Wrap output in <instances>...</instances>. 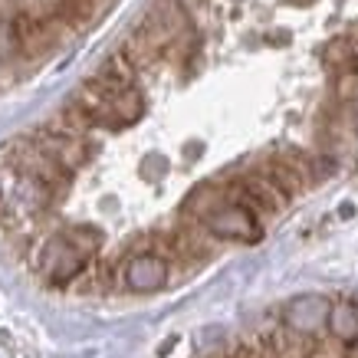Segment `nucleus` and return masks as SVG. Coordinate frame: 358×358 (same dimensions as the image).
<instances>
[{
  "label": "nucleus",
  "instance_id": "1",
  "mask_svg": "<svg viewBox=\"0 0 358 358\" xmlns=\"http://www.w3.org/2000/svg\"><path fill=\"white\" fill-rule=\"evenodd\" d=\"M135 69L122 53H112L96 76H89L76 92V102L83 115L92 122V129H125L141 119L145 96L135 86Z\"/></svg>",
  "mask_w": 358,
  "mask_h": 358
},
{
  "label": "nucleus",
  "instance_id": "2",
  "mask_svg": "<svg viewBox=\"0 0 358 358\" xmlns=\"http://www.w3.org/2000/svg\"><path fill=\"white\" fill-rule=\"evenodd\" d=\"M102 237L92 227H69L63 234L50 237L36 253V270L50 286H66L76 276H83L89 266V257L99 250Z\"/></svg>",
  "mask_w": 358,
  "mask_h": 358
},
{
  "label": "nucleus",
  "instance_id": "3",
  "mask_svg": "<svg viewBox=\"0 0 358 358\" xmlns=\"http://www.w3.org/2000/svg\"><path fill=\"white\" fill-rule=\"evenodd\" d=\"M0 164L10 168V171H17L20 178H27V181H33V185H40L43 191H50L53 201L66 194L69 178H73V174L66 171V168H59V164H56L53 158L30 138V135H27V138H10L7 141V145L0 148Z\"/></svg>",
  "mask_w": 358,
  "mask_h": 358
},
{
  "label": "nucleus",
  "instance_id": "4",
  "mask_svg": "<svg viewBox=\"0 0 358 358\" xmlns=\"http://www.w3.org/2000/svg\"><path fill=\"white\" fill-rule=\"evenodd\" d=\"M13 50L23 56V59H40L59 43L63 36V23L56 20L53 13H17L13 17Z\"/></svg>",
  "mask_w": 358,
  "mask_h": 358
},
{
  "label": "nucleus",
  "instance_id": "5",
  "mask_svg": "<svg viewBox=\"0 0 358 358\" xmlns=\"http://www.w3.org/2000/svg\"><path fill=\"white\" fill-rule=\"evenodd\" d=\"M40 148H43L50 158H53L59 168L73 174L76 168H83L89 158V145H86V135L79 131L66 129L63 122H50V125H36V131L30 135Z\"/></svg>",
  "mask_w": 358,
  "mask_h": 358
},
{
  "label": "nucleus",
  "instance_id": "6",
  "mask_svg": "<svg viewBox=\"0 0 358 358\" xmlns=\"http://www.w3.org/2000/svg\"><path fill=\"white\" fill-rule=\"evenodd\" d=\"M185 20H187V10L178 0H155L152 7H148V13H145V20L138 23V30L164 53V50L181 36Z\"/></svg>",
  "mask_w": 358,
  "mask_h": 358
},
{
  "label": "nucleus",
  "instance_id": "7",
  "mask_svg": "<svg viewBox=\"0 0 358 358\" xmlns=\"http://www.w3.org/2000/svg\"><path fill=\"white\" fill-rule=\"evenodd\" d=\"M227 191L237 204L250 207L253 214H276V210H282V204H286V197L280 194V187L273 185L263 171L243 174L234 185H227Z\"/></svg>",
  "mask_w": 358,
  "mask_h": 358
},
{
  "label": "nucleus",
  "instance_id": "8",
  "mask_svg": "<svg viewBox=\"0 0 358 358\" xmlns=\"http://www.w3.org/2000/svg\"><path fill=\"white\" fill-rule=\"evenodd\" d=\"M168 260L158 250H141L135 257L125 260L122 266V282L129 286L131 293H158L168 286Z\"/></svg>",
  "mask_w": 358,
  "mask_h": 358
},
{
  "label": "nucleus",
  "instance_id": "9",
  "mask_svg": "<svg viewBox=\"0 0 358 358\" xmlns=\"http://www.w3.org/2000/svg\"><path fill=\"white\" fill-rule=\"evenodd\" d=\"M329 313H332V303L322 299V296H299L286 306L282 313V322L293 336H315L319 329H329Z\"/></svg>",
  "mask_w": 358,
  "mask_h": 358
},
{
  "label": "nucleus",
  "instance_id": "10",
  "mask_svg": "<svg viewBox=\"0 0 358 358\" xmlns=\"http://www.w3.org/2000/svg\"><path fill=\"white\" fill-rule=\"evenodd\" d=\"M257 171L266 174L273 185L280 187V194L286 197V201L299 194L306 187V181H309V164H306L303 158H296V155H270Z\"/></svg>",
  "mask_w": 358,
  "mask_h": 358
},
{
  "label": "nucleus",
  "instance_id": "11",
  "mask_svg": "<svg viewBox=\"0 0 358 358\" xmlns=\"http://www.w3.org/2000/svg\"><path fill=\"white\" fill-rule=\"evenodd\" d=\"M119 53L129 59V66L135 69V73H145V69H152V66L164 56L162 50H158V46H155L152 40H148V36L138 30V27H135V30L125 36V43L119 46Z\"/></svg>",
  "mask_w": 358,
  "mask_h": 358
},
{
  "label": "nucleus",
  "instance_id": "12",
  "mask_svg": "<svg viewBox=\"0 0 358 358\" xmlns=\"http://www.w3.org/2000/svg\"><path fill=\"white\" fill-rule=\"evenodd\" d=\"M322 63H326L329 69L342 73V76L358 73V53H355V46H352V40H348V33H345V36L329 40L326 50H322Z\"/></svg>",
  "mask_w": 358,
  "mask_h": 358
},
{
  "label": "nucleus",
  "instance_id": "13",
  "mask_svg": "<svg viewBox=\"0 0 358 358\" xmlns=\"http://www.w3.org/2000/svg\"><path fill=\"white\" fill-rule=\"evenodd\" d=\"M329 332L338 338L342 345L358 338V303H336L329 313Z\"/></svg>",
  "mask_w": 358,
  "mask_h": 358
},
{
  "label": "nucleus",
  "instance_id": "14",
  "mask_svg": "<svg viewBox=\"0 0 358 358\" xmlns=\"http://www.w3.org/2000/svg\"><path fill=\"white\" fill-rule=\"evenodd\" d=\"M342 358H358V338H355V342H348V345L342 348Z\"/></svg>",
  "mask_w": 358,
  "mask_h": 358
},
{
  "label": "nucleus",
  "instance_id": "15",
  "mask_svg": "<svg viewBox=\"0 0 358 358\" xmlns=\"http://www.w3.org/2000/svg\"><path fill=\"white\" fill-rule=\"evenodd\" d=\"M348 40H352V46H355V53H358V23L348 30Z\"/></svg>",
  "mask_w": 358,
  "mask_h": 358
},
{
  "label": "nucleus",
  "instance_id": "16",
  "mask_svg": "<svg viewBox=\"0 0 358 358\" xmlns=\"http://www.w3.org/2000/svg\"><path fill=\"white\" fill-rule=\"evenodd\" d=\"M178 3H181L185 10H194V7H197V3H201V0H178Z\"/></svg>",
  "mask_w": 358,
  "mask_h": 358
}]
</instances>
